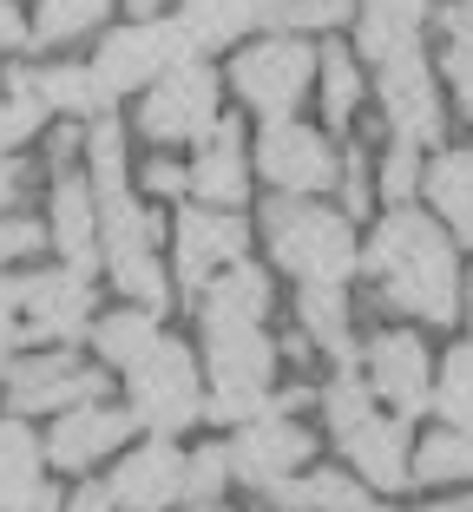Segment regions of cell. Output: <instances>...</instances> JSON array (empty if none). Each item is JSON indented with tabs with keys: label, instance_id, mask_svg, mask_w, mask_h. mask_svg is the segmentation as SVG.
Wrapping results in <instances>:
<instances>
[{
	"label": "cell",
	"instance_id": "cell-1",
	"mask_svg": "<svg viewBox=\"0 0 473 512\" xmlns=\"http://www.w3.org/2000/svg\"><path fill=\"white\" fill-rule=\"evenodd\" d=\"M362 270L382 283V302L414 322H454L460 316V256L454 237L428 211H388L375 237L362 243Z\"/></svg>",
	"mask_w": 473,
	"mask_h": 512
},
{
	"label": "cell",
	"instance_id": "cell-2",
	"mask_svg": "<svg viewBox=\"0 0 473 512\" xmlns=\"http://www.w3.org/2000/svg\"><path fill=\"white\" fill-rule=\"evenodd\" d=\"M263 243H270L276 270H290L303 289H342L362 263L355 224L342 211L309 204V197H270L263 204Z\"/></svg>",
	"mask_w": 473,
	"mask_h": 512
},
{
	"label": "cell",
	"instance_id": "cell-3",
	"mask_svg": "<svg viewBox=\"0 0 473 512\" xmlns=\"http://www.w3.org/2000/svg\"><path fill=\"white\" fill-rule=\"evenodd\" d=\"M125 414L132 427H145L152 440H171L204 414V394H198V362L178 335H158V348L125 375Z\"/></svg>",
	"mask_w": 473,
	"mask_h": 512
},
{
	"label": "cell",
	"instance_id": "cell-4",
	"mask_svg": "<svg viewBox=\"0 0 473 512\" xmlns=\"http://www.w3.org/2000/svg\"><path fill=\"white\" fill-rule=\"evenodd\" d=\"M230 86H237V99H244L250 112H263V119H296L303 92L316 86V46H309L303 33H263V40H250L244 53H237Z\"/></svg>",
	"mask_w": 473,
	"mask_h": 512
},
{
	"label": "cell",
	"instance_id": "cell-5",
	"mask_svg": "<svg viewBox=\"0 0 473 512\" xmlns=\"http://www.w3.org/2000/svg\"><path fill=\"white\" fill-rule=\"evenodd\" d=\"M138 132L152 145H178V138H211L217 132V73L204 60H178L158 73L138 99Z\"/></svg>",
	"mask_w": 473,
	"mask_h": 512
},
{
	"label": "cell",
	"instance_id": "cell-6",
	"mask_svg": "<svg viewBox=\"0 0 473 512\" xmlns=\"http://www.w3.org/2000/svg\"><path fill=\"white\" fill-rule=\"evenodd\" d=\"M106 401V368H79L73 348H46V355H27V362L7 368V407L14 421L27 414H73V407Z\"/></svg>",
	"mask_w": 473,
	"mask_h": 512
},
{
	"label": "cell",
	"instance_id": "cell-7",
	"mask_svg": "<svg viewBox=\"0 0 473 512\" xmlns=\"http://www.w3.org/2000/svg\"><path fill=\"white\" fill-rule=\"evenodd\" d=\"M257 171L270 178L276 197H316V191L336 184L342 158H336V145H329L316 125L270 119V125H263V138H257Z\"/></svg>",
	"mask_w": 473,
	"mask_h": 512
},
{
	"label": "cell",
	"instance_id": "cell-8",
	"mask_svg": "<svg viewBox=\"0 0 473 512\" xmlns=\"http://www.w3.org/2000/svg\"><path fill=\"white\" fill-rule=\"evenodd\" d=\"M20 329L40 342H73L79 329H92V276L86 270H27L14 276Z\"/></svg>",
	"mask_w": 473,
	"mask_h": 512
},
{
	"label": "cell",
	"instance_id": "cell-9",
	"mask_svg": "<svg viewBox=\"0 0 473 512\" xmlns=\"http://www.w3.org/2000/svg\"><path fill=\"white\" fill-rule=\"evenodd\" d=\"M362 381L375 388V401H395V414H421L434 407V362H428V342L414 329H382L368 335L362 348Z\"/></svg>",
	"mask_w": 473,
	"mask_h": 512
},
{
	"label": "cell",
	"instance_id": "cell-10",
	"mask_svg": "<svg viewBox=\"0 0 473 512\" xmlns=\"http://www.w3.org/2000/svg\"><path fill=\"white\" fill-rule=\"evenodd\" d=\"M309 453H316L309 427H296L290 414H270V421L237 427V440L224 447V460H230V480H244V486H257V493H270V486H283L290 473L309 467Z\"/></svg>",
	"mask_w": 473,
	"mask_h": 512
},
{
	"label": "cell",
	"instance_id": "cell-11",
	"mask_svg": "<svg viewBox=\"0 0 473 512\" xmlns=\"http://www.w3.org/2000/svg\"><path fill=\"white\" fill-rule=\"evenodd\" d=\"M165 66H178V33H171V20H125L119 33H106L92 73H99L106 99H119V92H132V86L138 92L158 86Z\"/></svg>",
	"mask_w": 473,
	"mask_h": 512
},
{
	"label": "cell",
	"instance_id": "cell-12",
	"mask_svg": "<svg viewBox=\"0 0 473 512\" xmlns=\"http://www.w3.org/2000/svg\"><path fill=\"white\" fill-rule=\"evenodd\" d=\"M375 92H382V112H388V132L401 138V145H434L441 138V86H434V66L421 60V46L414 53H401V60L382 66V79H375Z\"/></svg>",
	"mask_w": 473,
	"mask_h": 512
},
{
	"label": "cell",
	"instance_id": "cell-13",
	"mask_svg": "<svg viewBox=\"0 0 473 512\" xmlns=\"http://www.w3.org/2000/svg\"><path fill=\"white\" fill-rule=\"evenodd\" d=\"M106 493H112V506H125V512L178 506V499H184V447H178V440H145V447L119 453Z\"/></svg>",
	"mask_w": 473,
	"mask_h": 512
},
{
	"label": "cell",
	"instance_id": "cell-14",
	"mask_svg": "<svg viewBox=\"0 0 473 512\" xmlns=\"http://www.w3.org/2000/svg\"><path fill=\"white\" fill-rule=\"evenodd\" d=\"M171 237H178V283L184 289H204L224 263H237L244 243H250L237 211H204V204H184Z\"/></svg>",
	"mask_w": 473,
	"mask_h": 512
},
{
	"label": "cell",
	"instance_id": "cell-15",
	"mask_svg": "<svg viewBox=\"0 0 473 512\" xmlns=\"http://www.w3.org/2000/svg\"><path fill=\"white\" fill-rule=\"evenodd\" d=\"M342 440V460H349V473L362 486H382V493H395V486H408L414 480V467H408V453H414V440H408V421L401 414H368V421H355L349 434H336Z\"/></svg>",
	"mask_w": 473,
	"mask_h": 512
},
{
	"label": "cell",
	"instance_id": "cell-16",
	"mask_svg": "<svg viewBox=\"0 0 473 512\" xmlns=\"http://www.w3.org/2000/svg\"><path fill=\"white\" fill-rule=\"evenodd\" d=\"M125 434H132V414H125V407L92 401V407H73V414H60L40 453H46V460H53L60 473H86L92 460L119 453V447H125Z\"/></svg>",
	"mask_w": 473,
	"mask_h": 512
},
{
	"label": "cell",
	"instance_id": "cell-17",
	"mask_svg": "<svg viewBox=\"0 0 473 512\" xmlns=\"http://www.w3.org/2000/svg\"><path fill=\"white\" fill-rule=\"evenodd\" d=\"M204 368L217 388H263L276 375V348L263 322H204Z\"/></svg>",
	"mask_w": 473,
	"mask_h": 512
},
{
	"label": "cell",
	"instance_id": "cell-18",
	"mask_svg": "<svg viewBox=\"0 0 473 512\" xmlns=\"http://www.w3.org/2000/svg\"><path fill=\"white\" fill-rule=\"evenodd\" d=\"M53 250L66 256V270H86L99 263V197H92L86 171H60L53 178V224H46Z\"/></svg>",
	"mask_w": 473,
	"mask_h": 512
},
{
	"label": "cell",
	"instance_id": "cell-19",
	"mask_svg": "<svg viewBox=\"0 0 473 512\" xmlns=\"http://www.w3.org/2000/svg\"><path fill=\"white\" fill-rule=\"evenodd\" d=\"M421 27H428V0H362V7H355V46H362V60H375V66L414 53V46H421Z\"/></svg>",
	"mask_w": 473,
	"mask_h": 512
},
{
	"label": "cell",
	"instance_id": "cell-20",
	"mask_svg": "<svg viewBox=\"0 0 473 512\" xmlns=\"http://www.w3.org/2000/svg\"><path fill=\"white\" fill-rule=\"evenodd\" d=\"M421 197L428 217L447 230L454 243H473V151H441L421 165Z\"/></svg>",
	"mask_w": 473,
	"mask_h": 512
},
{
	"label": "cell",
	"instance_id": "cell-21",
	"mask_svg": "<svg viewBox=\"0 0 473 512\" xmlns=\"http://www.w3.org/2000/svg\"><path fill=\"white\" fill-rule=\"evenodd\" d=\"M250 191V165H244V151H237V125L217 119L211 145L198 151V165H191V197H198L204 211H237Z\"/></svg>",
	"mask_w": 473,
	"mask_h": 512
},
{
	"label": "cell",
	"instance_id": "cell-22",
	"mask_svg": "<svg viewBox=\"0 0 473 512\" xmlns=\"http://www.w3.org/2000/svg\"><path fill=\"white\" fill-rule=\"evenodd\" d=\"M198 296H204V322H263L270 316V276H263L250 256L224 263Z\"/></svg>",
	"mask_w": 473,
	"mask_h": 512
},
{
	"label": "cell",
	"instance_id": "cell-23",
	"mask_svg": "<svg viewBox=\"0 0 473 512\" xmlns=\"http://www.w3.org/2000/svg\"><path fill=\"white\" fill-rule=\"evenodd\" d=\"M270 506L276 512H362L368 506V486L355 473L329 467V473H290L283 486H270Z\"/></svg>",
	"mask_w": 473,
	"mask_h": 512
},
{
	"label": "cell",
	"instance_id": "cell-24",
	"mask_svg": "<svg viewBox=\"0 0 473 512\" xmlns=\"http://www.w3.org/2000/svg\"><path fill=\"white\" fill-rule=\"evenodd\" d=\"M27 86L40 92L46 112H73V119H99L106 112V86L92 66H73V60H53V66H20Z\"/></svg>",
	"mask_w": 473,
	"mask_h": 512
},
{
	"label": "cell",
	"instance_id": "cell-25",
	"mask_svg": "<svg viewBox=\"0 0 473 512\" xmlns=\"http://www.w3.org/2000/svg\"><path fill=\"white\" fill-rule=\"evenodd\" d=\"M40 467H46V453H40V440L27 434V421H0V512H27L33 506V493H40Z\"/></svg>",
	"mask_w": 473,
	"mask_h": 512
},
{
	"label": "cell",
	"instance_id": "cell-26",
	"mask_svg": "<svg viewBox=\"0 0 473 512\" xmlns=\"http://www.w3.org/2000/svg\"><path fill=\"white\" fill-rule=\"evenodd\" d=\"M158 335H165V329H158V316H152V309H132V302L92 322V348H99V362L119 368V375H132V368L152 355Z\"/></svg>",
	"mask_w": 473,
	"mask_h": 512
},
{
	"label": "cell",
	"instance_id": "cell-27",
	"mask_svg": "<svg viewBox=\"0 0 473 512\" xmlns=\"http://www.w3.org/2000/svg\"><path fill=\"white\" fill-rule=\"evenodd\" d=\"M296 322H303V342L336 355V368L362 362V348L349 342V302H342V289H303L296 296Z\"/></svg>",
	"mask_w": 473,
	"mask_h": 512
},
{
	"label": "cell",
	"instance_id": "cell-28",
	"mask_svg": "<svg viewBox=\"0 0 473 512\" xmlns=\"http://www.w3.org/2000/svg\"><path fill=\"white\" fill-rule=\"evenodd\" d=\"M414 480L421 486H473V434L460 427H434L421 447H414Z\"/></svg>",
	"mask_w": 473,
	"mask_h": 512
},
{
	"label": "cell",
	"instance_id": "cell-29",
	"mask_svg": "<svg viewBox=\"0 0 473 512\" xmlns=\"http://www.w3.org/2000/svg\"><path fill=\"white\" fill-rule=\"evenodd\" d=\"M112 14V0H40V14L27 20V46H66L79 33H99Z\"/></svg>",
	"mask_w": 473,
	"mask_h": 512
},
{
	"label": "cell",
	"instance_id": "cell-30",
	"mask_svg": "<svg viewBox=\"0 0 473 512\" xmlns=\"http://www.w3.org/2000/svg\"><path fill=\"white\" fill-rule=\"evenodd\" d=\"M125 125L119 119H92V132L79 138V151H86V184H92V197H112V191H125Z\"/></svg>",
	"mask_w": 473,
	"mask_h": 512
},
{
	"label": "cell",
	"instance_id": "cell-31",
	"mask_svg": "<svg viewBox=\"0 0 473 512\" xmlns=\"http://www.w3.org/2000/svg\"><path fill=\"white\" fill-rule=\"evenodd\" d=\"M316 86H322L329 125H349L355 112H362V66H355V53H342V46L316 53Z\"/></svg>",
	"mask_w": 473,
	"mask_h": 512
},
{
	"label": "cell",
	"instance_id": "cell-32",
	"mask_svg": "<svg viewBox=\"0 0 473 512\" xmlns=\"http://www.w3.org/2000/svg\"><path fill=\"white\" fill-rule=\"evenodd\" d=\"M441 40H447V86H454V99H460V112L473 119V7L467 0H454L441 14Z\"/></svg>",
	"mask_w": 473,
	"mask_h": 512
},
{
	"label": "cell",
	"instance_id": "cell-33",
	"mask_svg": "<svg viewBox=\"0 0 473 512\" xmlns=\"http://www.w3.org/2000/svg\"><path fill=\"white\" fill-rule=\"evenodd\" d=\"M434 407H441V427H460V434H473V342L447 348L441 381H434Z\"/></svg>",
	"mask_w": 473,
	"mask_h": 512
},
{
	"label": "cell",
	"instance_id": "cell-34",
	"mask_svg": "<svg viewBox=\"0 0 473 512\" xmlns=\"http://www.w3.org/2000/svg\"><path fill=\"white\" fill-rule=\"evenodd\" d=\"M7 86H14V92L0 99V158H7V151H14L20 138H33V132H40V119H46L40 92L27 86V73H20V66L7 73Z\"/></svg>",
	"mask_w": 473,
	"mask_h": 512
},
{
	"label": "cell",
	"instance_id": "cell-35",
	"mask_svg": "<svg viewBox=\"0 0 473 512\" xmlns=\"http://www.w3.org/2000/svg\"><path fill=\"white\" fill-rule=\"evenodd\" d=\"M322 414H329V434H349L355 421L375 414V388H368L355 368H336V381L322 388Z\"/></svg>",
	"mask_w": 473,
	"mask_h": 512
},
{
	"label": "cell",
	"instance_id": "cell-36",
	"mask_svg": "<svg viewBox=\"0 0 473 512\" xmlns=\"http://www.w3.org/2000/svg\"><path fill=\"white\" fill-rule=\"evenodd\" d=\"M270 414H283V401L263 388H217L204 401V421H217V427H250V421H270Z\"/></svg>",
	"mask_w": 473,
	"mask_h": 512
},
{
	"label": "cell",
	"instance_id": "cell-37",
	"mask_svg": "<svg viewBox=\"0 0 473 512\" xmlns=\"http://www.w3.org/2000/svg\"><path fill=\"white\" fill-rule=\"evenodd\" d=\"M224 480H230L224 447H198V453H184V506H217Z\"/></svg>",
	"mask_w": 473,
	"mask_h": 512
},
{
	"label": "cell",
	"instance_id": "cell-38",
	"mask_svg": "<svg viewBox=\"0 0 473 512\" xmlns=\"http://www.w3.org/2000/svg\"><path fill=\"white\" fill-rule=\"evenodd\" d=\"M414 191H421V151L395 138V145H388V158H382V197L401 211V204H408Z\"/></svg>",
	"mask_w": 473,
	"mask_h": 512
},
{
	"label": "cell",
	"instance_id": "cell-39",
	"mask_svg": "<svg viewBox=\"0 0 473 512\" xmlns=\"http://www.w3.org/2000/svg\"><path fill=\"white\" fill-rule=\"evenodd\" d=\"M342 20H355V0H290V14H283L276 33H329Z\"/></svg>",
	"mask_w": 473,
	"mask_h": 512
},
{
	"label": "cell",
	"instance_id": "cell-40",
	"mask_svg": "<svg viewBox=\"0 0 473 512\" xmlns=\"http://www.w3.org/2000/svg\"><path fill=\"white\" fill-rule=\"evenodd\" d=\"M336 184H342V217H362L368 204H375V184H368V158L362 151H342V171H336Z\"/></svg>",
	"mask_w": 473,
	"mask_h": 512
},
{
	"label": "cell",
	"instance_id": "cell-41",
	"mask_svg": "<svg viewBox=\"0 0 473 512\" xmlns=\"http://www.w3.org/2000/svg\"><path fill=\"white\" fill-rule=\"evenodd\" d=\"M33 250H40V224H33V217L0 211V263H14V256H33Z\"/></svg>",
	"mask_w": 473,
	"mask_h": 512
},
{
	"label": "cell",
	"instance_id": "cell-42",
	"mask_svg": "<svg viewBox=\"0 0 473 512\" xmlns=\"http://www.w3.org/2000/svg\"><path fill=\"white\" fill-rule=\"evenodd\" d=\"M138 184H145L152 197H184V191H191V171L171 165V158H152V165L138 171Z\"/></svg>",
	"mask_w": 473,
	"mask_h": 512
},
{
	"label": "cell",
	"instance_id": "cell-43",
	"mask_svg": "<svg viewBox=\"0 0 473 512\" xmlns=\"http://www.w3.org/2000/svg\"><path fill=\"white\" fill-rule=\"evenodd\" d=\"M20 342V302H14V276H0V348L14 355Z\"/></svg>",
	"mask_w": 473,
	"mask_h": 512
},
{
	"label": "cell",
	"instance_id": "cell-44",
	"mask_svg": "<svg viewBox=\"0 0 473 512\" xmlns=\"http://www.w3.org/2000/svg\"><path fill=\"white\" fill-rule=\"evenodd\" d=\"M60 512H119V506H112L106 486H79L73 499H60Z\"/></svg>",
	"mask_w": 473,
	"mask_h": 512
},
{
	"label": "cell",
	"instance_id": "cell-45",
	"mask_svg": "<svg viewBox=\"0 0 473 512\" xmlns=\"http://www.w3.org/2000/svg\"><path fill=\"white\" fill-rule=\"evenodd\" d=\"M7 46H27V20H20L14 0H0V53H7Z\"/></svg>",
	"mask_w": 473,
	"mask_h": 512
},
{
	"label": "cell",
	"instance_id": "cell-46",
	"mask_svg": "<svg viewBox=\"0 0 473 512\" xmlns=\"http://www.w3.org/2000/svg\"><path fill=\"white\" fill-rule=\"evenodd\" d=\"M14 197H20V165L0 158V211H14Z\"/></svg>",
	"mask_w": 473,
	"mask_h": 512
},
{
	"label": "cell",
	"instance_id": "cell-47",
	"mask_svg": "<svg viewBox=\"0 0 473 512\" xmlns=\"http://www.w3.org/2000/svg\"><path fill=\"white\" fill-rule=\"evenodd\" d=\"M158 7L165 0H132V20H158Z\"/></svg>",
	"mask_w": 473,
	"mask_h": 512
},
{
	"label": "cell",
	"instance_id": "cell-48",
	"mask_svg": "<svg viewBox=\"0 0 473 512\" xmlns=\"http://www.w3.org/2000/svg\"><path fill=\"white\" fill-rule=\"evenodd\" d=\"M460 309H467V329H473V270H467V283H460Z\"/></svg>",
	"mask_w": 473,
	"mask_h": 512
},
{
	"label": "cell",
	"instance_id": "cell-49",
	"mask_svg": "<svg viewBox=\"0 0 473 512\" xmlns=\"http://www.w3.org/2000/svg\"><path fill=\"white\" fill-rule=\"evenodd\" d=\"M7 368H14V355H7V348H0V388H7Z\"/></svg>",
	"mask_w": 473,
	"mask_h": 512
},
{
	"label": "cell",
	"instance_id": "cell-50",
	"mask_svg": "<svg viewBox=\"0 0 473 512\" xmlns=\"http://www.w3.org/2000/svg\"><path fill=\"white\" fill-rule=\"evenodd\" d=\"M184 512H237V506H184Z\"/></svg>",
	"mask_w": 473,
	"mask_h": 512
},
{
	"label": "cell",
	"instance_id": "cell-51",
	"mask_svg": "<svg viewBox=\"0 0 473 512\" xmlns=\"http://www.w3.org/2000/svg\"><path fill=\"white\" fill-rule=\"evenodd\" d=\"M467 7H473V0H467Z\"/></svg>",
	"mask_w": 473,
	"mask_h": 512
}]
</instances>
